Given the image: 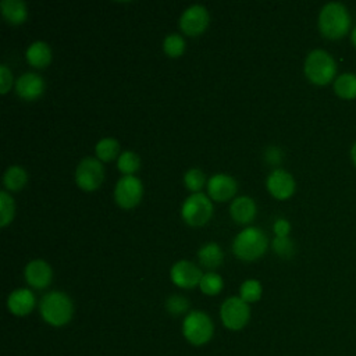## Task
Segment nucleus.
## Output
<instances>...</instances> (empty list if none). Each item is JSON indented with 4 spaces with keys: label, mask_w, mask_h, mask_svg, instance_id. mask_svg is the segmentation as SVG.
<instances>
[{
    "label": "nucleus",
    "mask_w": 356,
    "mask_h": 356,
    "mask_svg": "<svg viewBox=\"0 0 356 356\" xmlns=\"http://www.w3.org/2000/svg\"><path fill=\"white\" fill-rule=\"evenodd\" d=\"M350 159H352V161H353V164L356 165V142L352 145V147H350Z\"/></svg>",
    "instance_id": "f704fd0d"
},
{
    "label": "nucleus",
    "mask_w": 356,
    "mask_h": 356,
    "mask_svg": "<svg viewBox=\"0 0 356 356\" xmlns=\"http://www.w3.org/2000/svg\"><path fill=\"white\" fill-rule=\"evenodd\" d=\"M268 193L277 200H286L295 193V179L292 174L282 168H274L266 181Z\"/></svg>",
    "instance_id": "f8f14e48"
},
{
    "label": "nucleus",
    "mask_w": 356,
    "mask_h": 356,
    "mask_svg": "<svg viewBox=\"0 0 356 356\" xmlns=\"http://www.w3.org/2000/svg\"><path fill=\"white\" fill-rule=\"evenodd\" d=\"M25 57L29 65L35 68H46L51 63V49L46 42L36 40L29 44Z\"/></svg>",
    "instance_id": "a211bd4d"
},
{
    "label": "nucleus",
    "mask_w": 356,
    "mask_h": 356,
    "mask_svg": "<svg viewBox=\"0 0 356 356\" xmlns=\"http://www.w3.org/2000/svg\"><path fill=\"white\" fill-rule=\"evenodd\" d=\"M36 306V298L28 288L14 289L7 298V309L17 317H25L33 312Z\"/></svg>",
    "instance_id": "dca6fc26"
},
{
    "label": "nucleus",
    "mask_w": 356,
    "mask_h": 356,
    "mask_svg": "<svg viewBox=\"0 0 356 356\" xmlns=\"http://www.w3.org/2000/svg\"><path fill=\"white\" fill-rule=\"evenodd\" d=\"M238 191V184L234 177L228 174H214L207 181V195L211 200L227 202L231 200Z\"/></svg>",
    "instance_id": "ddd939ff"
},
{
    "label": "nucleus",
    "mask_w": 356,
    "mask_h": 356,
    "mask_svg": "<svg viewBox=\"0 0 356 356\" xmlns=\"http://www.w3.org/2000/svg\"><path fill=\"white\" fill-rule=\"evenodd\" d=\"M263 295V286L257 280H246L239 286V298L246 303H256Z\"/></svg>",
    "instance_id": "393cba45"
},
{
    "label": "nucleus",
    "mask_w": 356,
    "mask_h": 356,
    "mask_svg": "<svg viewBox=\"0 0 356 356\" xmlns=\"http://www.w3.org/2000/svg\"><path fill=\"white\" fill-rule=\"evenodd\" d=\"M257 214V207L250 196H239L231 202L229 216L231 218L242 225L250 224Z\"/></svg>",
    "instance_id": "f3484780"
},
{
    "label": "nucleus",
    "mask_w": 356,
    "mask_h": 356,
    "mask_svg": "<svg viewBox=\"0 0 356 356\" xmlns=\"http://www.w3.org/2000/svg\"><path fill=\"white\" fill-rule=\"evenodd\" d=\"M202 277V270L189 260H179L174 263L170 270V278L172 284L182 289H192L199 286Z\"/></svg>",
    "instance_id": "9b49d317"
},
{
    "label": "nucleus",
    "mask_w": 356,
    "mask_h": 356,
    "mask_svg": "<svg viewBox=\"0 0 356 356\" xmlns=\"http://www.w3.org/2000/svg\"><path fill=\"white\" fill-rule=\"evenodd\" d=\"M274 253L282 259H291L295 253V245L289 236H275L271 242Z\"/></svg>",
    "instance_id": "7c9ffc66"
},
{
    "label": "nucleus",
    "mask_w": 356,
    "mask_h": 356,
    "mask_svg": "<svg viewBox=\"0 0 356 356\" xmlns=\"http://www.w3.org/2000/svg\"><path fill=\"white\" fill-rule=\"evenodd\" d=\"M163 51L171 58L181 57L185 51V40L178 33H170L163 40Z\"/></svg>",
    "instance_id": "cd10ccee"
},
{
    "label": "nucleus",
    "mask_w": 356,
    "mask_h": 356,
    "mask_svg": "<svg viewBox=\"0 0 356 356\" xmlns=\"http://www.w3.org/2000/svg\"><path fill=\"white\" fill-rule=\"evenodd\" d=\"M117 167H118V171L122 172L124 175H134V172H136L140 167V159L136 153L131 150H125L118 156Z\"/></svg>",
    "instance_id": "a878e982"
},
{
    "label": "nucleus",
    "mask_w": 356,
    "mask_h": 356,
    "mask_svg": "<svg viewBox=\"0 0 356 356\" xmlns=\"http://www.w3.org/2000/svg\"><path fill=\"white\" fill-rule=\"evenodd\" d=\"M181 217L191 227L206 225L213 217L211 199L202 192L189 195L182 203Z\"/></svg>",
    "instance_id": "423d86ee"
},
{
    "label": "nucleus",
    "mask_w": 356,
    "mask_h": 356,
    "mask_svg": "<svg viewBox=\"0 0 356 356\" xmlns=\"http://www.w3.org/2000/svg\"><path fill=\"white\" fill-rule=\"evenodd\" d=\"M210 22L209 11L204 6L195 4L188 7L179 17V28L188 36L202 35Z\"/></svg>",
    "instance_id": "9d476101"
},
{
    "label": "nucleus",
    "mask_w": 356,
    "mask_h": 356,
    "mask_svg": "<svg viewBox=\"0 0 356 356\" xmlns=\"http://www.w3.org/2000/svg\"><path fill=\"white\" fill-rule=\"evenodd\" d=\"M1 15L11 25H21L28 17L26 4L21 0H3L0 1Z\"/></svg>",
    "instance_id": "aec40b11"
},
{
    "label": "nucleus",
    "mask_w": 356,
    "mask_h": 356,
    "mask_svg": "<svg viewBox=\"0 0 356 356\" xmlns=\"http://www.w3.org/2000/svg\"><path fill=\"white\" fill-rule=\"evenodd\" d=\"M273 231L275 234V236H288L289 231H291V224L288 220L285 218H277L274 221L273 225Z\"/></svg>",
    "instance_id": "72a5a7b5"
},
{
    "label": "nucleus",
    "mask_w": 356,
    "mask_h": 356,
    "mask_svg": "<svg viewBox=\"0 0 356 356\" xmlns=\"http://www.w3.org/2000/svg\"><path fill=\"white\" fill-rule=\"evenodd\" d=\"M303 70L306 78L312 83L324 86L335 78L337 63L328 51L323 49H316L307 54Z\"/></svg>",
    "instance_id": "39448f33"
},
{
    "label": "nucleus",
    "mask_w": 356,
    "mask_h": 356,
    "mask_svg": "<svg viewBox=\"0 0 356 356\" xmlns=\"http://www.w3.org/2000/svg\"><path fill=\"white\" fill-rule=\"evenodd\" d=\"M334 92L343 100L356 99V74L345 72L337 76L334 81Z\"/></svg>",
    "instance_id": "412c9836"
},
{
    "label": "nucleus",
    "mask_w": 356,
    "mask_h": 356,
    "mask_svg": "<svg viewBox=\"0 0 356 356\" xmlns=\"http://www.w3.org/2000/svg\"><path fill=\"white\" fill-rule=\"evenodd\" d=\"M350 40H352V44L356 47V26L350 32Z\"/></svg>",
    "instance_id": "c9c22d12"
},
{
    "label": "nucleus",
    "mask_w": 356,
    "mask_h": 356,
    "mask_svg": "<svg viewBox=\"0 0 356 356\" xmlns=\"http://www.w3.org/2000/svg\"><path fill=\"white\" fill-rule=\"evenodd\" d=\"M28 182V174L21 165H10L4 175H3V184L4 188L10 192H18L21 191Z\"/></svg>",
    "instance_id": "4be33fe9"
},
{
    "label": "nucleus",
    "mask_w": 356,
    "mask_h": 356,
    "mask_svg": "<svg viewBox=\"0 0 356 356\" xmlns=\"http://www.w3.org/2000/svg\"><path fill=\"white\" fill-rule=\"evenodd\" d=\"M96 157L100 161H113L115 157H118L120 153V143L114 138H103L100 139L95 146Z\"/></svg>",
    "instance_id": "5701e85b"
},
{
    "label": "nucleus",
    "mask_w": 356,
    "mask_h": 356,
    "mask_svg": "<svg viewBox=\"0 0 356 356\" xmlns=\"http://www.w3.org/2000/svg\"><path fill=\"white\" fill-rule=\"evenodd\" d=\"M143 196V184L134 175H124L114 188V200L121 209H134Z\"/></svg>",
    "instance_id": "1a4fd4ad"
},
{
    "label": "nucleus",
    "mask_w": 356,
    "mask_h": 356,
    "mask_svg": "<svg viewBox=\"0 0 356 356\" xmlns=\"http://www.w3.org/2000/svg\"><path fill=\"white\" fill-rule=\"evenodd\" d=\"M15 216V204L11 195L6 191L0 192V227L6 228Z\"/></svg>",
    "instance_id": "bb28decb"
},
{
    "label": "nucleus",
    "mask_w": 356,
    "mask_h": 356,
    "mask_svg": "<svg viewBox=\"0 0 356 356\" xmlns=\"http://www.w3.org/2000/svg\"><path fill=\"white\" fill-rule=\"evenodd\" d=\"M184 184L188 191H191L192 193H197L206 184V175L199 168H191L184 175Z\"/></svg>",
    "instance_id": "c756f323"
},
{
    "label": "nucleus",
    "mask_w": 356,
    "mask_h": 356,
    "mask_svg": "<svg viewBox=\"0 0 356 356\" xmlns=\"http://www.w3.org/2000/svg\"><path fill=\"white\" fill-rule=\"evenodd\" d=\"M220 318L222 325L229 331L243 330L250 320L249 303L239 296L227 298L220 306Z\"/></svg>",
    "instance_id": "0eeeda50"
},
{
    "label": "nucleus",
    "mask_w": 356,
    "mask_h": 356,
    "mask_svg": "<svg viewBox=\"0 0 356 356\" xmlns=\"http://www.w3.org/2000/svg\"><path fill=\"white\" fill-rule=\"evenodd\" d=\"M25 281L31 288L44 289L51 284L53 270L50 264L42 259H36L29 261L24 270Z\"/></svg>",
    "instance_id": "4468645a"
},
{
    "label": "nucleus",
    "mask_w": 356,
    "mask_h": 356,
    "mask_svg": "<svg viewBox=\"0 0 356 356\" xmlns=\"http://www.w3.org/2000/svg\"><path fill=\"white\" fill-rule=\"evenodd\" d=\"M197 259H199V263L204 268H207L209 271H214L216 268H218L222 264L224 252L218 243L209 242V243H204L197 250Z\"/></svg>",
    "instance_id": "6ab92c4d"
},
{
    "label": "nucleus",
    "mask_w": 356,
    "mask_h": 356,
    "mask_svg": "<svg viewBox=\"0 0 356 356\" xmlns=\"http://www.w3.org/2000/svg\"><path fill=\"white\" fill-rule=\"evenodd\" d=\"M104 181V167L99 159L85 157L76 165L75 182L85 192L96 191Z\"/></svg>",
    "instance_id": "6e6552de"
},
{
    "label": "nucleus",
    "mask_w": 356,
    "mask_h": 356,
    "mask_svg": "<svg viewBox=\"0 0 356 356\" xmlns=\"http://www.w3.org/2000/svg\"><path fill=\"white\" fill-rule=\"evenodd\" d=\"M189 300L178 293H172L165 300V310L168 314L177 317V316H182V314H188L189 313Z\"/></svg>",
    "instance_id": "c85d7f7f"
},
{
    "label": "nucleus",
    "mask_w": 356,
    "mask_h": 356,
    "mask_svg": "<svg viewBox=\"0 0 356 356\" xmlns=\"http://www.w3.org/2000/svg\"><path fill=\"white\" fill-rule=\"evenodd\" d=\"M200 291L207 296H216L218 295L224 288V281L220 274L214 271H207L203 274L200 282H199Z\"/></svg>",
    "instance_id": "b1692460"
},
{
    "label": "nucleus",
    "mask_w": 356,
    "mask_h": 356,
    "mask_svg": "<svg viewBox=\"0 0 356 356\" xmlns=\"http://www.w3.org/2000/svg\"><path fill=\"white\" fill-rule=\"evenodd\" d=\"M268 246V239L264 231L257 227L243 228L232 241L234 254L243 261L260 259Z\"/></svg>",
    "instance_id": "7ed1b4c3"
},
{
    "label": "nucleus",
    "mask_w": 356,
    "mask_h": 356,
    "mask_svg": "<svg viewBox=\"0 0 356 356\" xmlns=\"http://www.w3.org/2000/svg\"><path fill=\"white\" fill-rule=\"evenodd\" d=\"M318 31L331 40L341 39L348 35L350 29V15L342 3H327L318 14Z\"/></svg>",
    "instance_id": "f03ea898"
},
{
    "label": "nucleus",
    "mask_w": 356,
    "mask_h": 356,
    "mask_svg": "<svg viewBox=\"0 0 356 356\" xmlns=\"http://www.w3.org/2000/svg\"><path fill=\"white\" fill-rule=\"evenodd\" d=\"M39 313L46 324L60 328L72 320L74 303L65 292L50 291L42 296L39 302Z\"/></svg>",
    "instance_id": "f257e3e1"
},
{
    "label": "nucleus",
    "mask_w": 356,
    "mask_h": 356,
    "mask_svg": "<svg viewBox=\"0 0 356 356\" xmlns=\"http://www.w3.org/2000/svg\"><path fill=\"white\" fill-rule=\"evenodd\" d=\"M282 159H284V153L278 146L271 145L264 150V160L267 164H270L273 167L280 165L282 163Z\"/></svg>",
    "instance_id": "2f4dec72"
},
{
    "label": "nucleus",
    "mask_w": 356,
    "mask_h": 356,
    "mask_svg": "<svg viewBox=\"0 0 356 356\" xmlns=\"http://www.w3.org/2000/svg\"><path fill=\"white\" fill-rule=\"evenodd\" d=\"M182 335L188 343L203 346L214 335V323L203 310H191L182 320Z\"/></svg>",
    "instance_id": "20e7f679"
},
{
    "label": "nucleus",
    "mask_w": 356,
    "mask_h": 356,
    "mask_svg": "<svg viewBox=\"0 0 356 356\" xmlns=\"http://www.w3.org/2000/svg\"><path fill=\"white\" fill-rule=\"evenodd\" d=\"M13 85V72L8 70L7 65H0V93L6 95Z\"/></svg>",
    "instance_id": "473e14b6"
},
{
    "label": "nucleus",
    "mask_w": 356,
    "mask_h": 356,
    "mask_svg": "<svg viewBox=\"0 0 356 356\" xmlns=\"http://www.w3.org/2000/svg\"><path fill=\"white\" fill-rule=\"evenodd\" d=\"M15 92L25 102L38 100L44 92V81L36 72H25L17 79Z\"/></svg>",
    "instance_id": "2eb2a0df"
}]
</instances>
